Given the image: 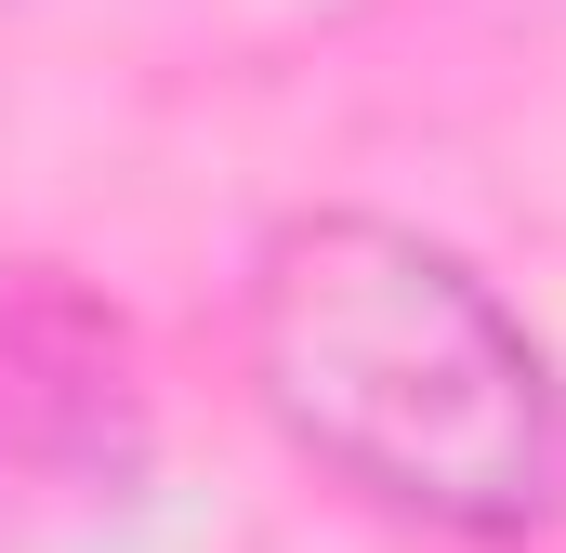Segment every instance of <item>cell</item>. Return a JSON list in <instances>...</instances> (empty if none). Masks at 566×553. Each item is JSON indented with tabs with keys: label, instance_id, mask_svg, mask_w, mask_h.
<instances>
[{
	"label": "cell",
	"instance_id": "6da1fadb",
	"mask_svg": "<svg viewBox=\"0 0 566 553\" xmlns=\"http://www.w3.org/2000/svg\"><path fill=\"white\" fill-rule=\"evenodd\" d=\"M251 396L316 474L434 541L566 528V383L541 330L422 225L303 211L251 264Z\"/></svg>",
	"mask_w": 566,
	"mask_h": 553
}]
</instances>
